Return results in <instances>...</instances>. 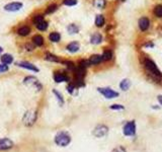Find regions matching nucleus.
I'll return each instance as SVG.
<instances>
[{
	"instance_id": "nucleus-3",
	"label": "nucleus",
	"mask_w": 162,
	"mask_h": 152,
	"mask_svg": "<svg viewBox=\"0 0 162 152\" xmlns=\"http://www.w3.org/2000/svg\"><path fill=\"white\" fill-rule=\"evenodd\" d=\"M97 90L107 100L116 99V97L119 96V92L113 90L112 88H110V87H98Z\"/></svg>"
},
{
	"instance_id": "nucleus-23",
	"label": "nucleus",
	"mask_w": 162,
	"mask_h": 152,
	"mask_svg": "<svg viewBox=\"0 0 162 152\" xmlns=\"http://www.w3.org/2000/svg\"><path fill=\"white\" fill-rule=\"evenodd\" d=\"M104 24V16L103 14H98L95 17V25L98 27H101Z\"/></svg>"
},
{
	"instance_id": "nucleus-15",
	"label": "nucleus",
	"mask_w": 162,
	"mask_h": 152,
	"mask_svg": "<svg viewBox=\"0 0 162 152\" xmlns=\"http://www.w3.org/2000/svg\"><path fill=\"white\" fill-rule=\"evenodd\" d=\"M31 42L36 47H42L44 45V38L41 34H36V36L33 37Z\"/></svg>"
},
{
	"instance_id": "nucleus-19",
	"label": "nucleus",
	"mask_w": 162,
	"mask_h": 152,
	"mask_svg": "<svg viewBox=\"0 0 162 152\" xmlns=\"http://www.w3.org/2000/svg\"><path fill=\"white\" fill-rule=\"evenodd\" d=\"M45 59L47 61H50V62H55V63H61V60H60L58 57L56 55H53V54H51L49 52H47L45 54Z\"/></svg>"
},
{
	"instance_id": "nucleus-37",
	"label": "nucleus",
	"mask_w": 162,
	"mask_h": 152,
	"mask_svg": "<svg viewBox=\"0 0 162 152\" xmlns=\"http://www.w3.org/2000/svg\"><path fill=\"white\" fill-rule=\"evenodd\" d=\"M25 48H27V51H33L34 50V45H31V44H27L25 45Z\"/></svg>"
},
{
	"instance_id": "nucleus-26",
	"label": "nucleus",
	"mask_w": 162,
	"mask_h": 152,
	"mask_svg": "<svg viewBox=\"0 0 162 152\" xmlns=\"http://www.w3.org/2000/svg\"><path fill=\"white\" fill-rule=\"evenodd\" d=\"M43 20H44V15L43 14H37V15H34V16L33 17V24L34 25L39 24L40 23H42Z\"/></svg>"
},
{
	"instance_id": "nucleus-13",
	"label": "nucleus",
	"mask_w": 162,
	"mask_h": 152,
	"mask_svg": "<svg viewBox=\"0 0 162 152\" xmlns=\"http://www.w3.org/2000/svg\"><path fill=\"white\" fill-rule=\"evenodd\" d=\"M149 25H150V21H149V20L147 17H142L140 18L139 20V27L140 28H141V31H147L149 28Z\"/></svg>"
},
{
	"instance_id": "nucleus-29",
	"label": "nucleus",
	"mask_w": 162,
	"mask_h": 152,
	"mask_svg": "<svg viewBox=\"0 0 162 152\" xmlns=\"http://www.w3.org/2000/svg\"><path fill=\"white\" fill-rule=\"evenodd\" d=\"M94 6H96L99 9H103L106 6V0H94Z\"/></svg>"
},
{
	"instance_id": "nucleus-39",
	"label": "nucleus",
	"mask_w": 162,
	"mask_h": 152,
	"mask_svg": "<svg viewBox=\"0 0 162 152\" xmlns=\"http://www.w3.org/2000/svg\"><path fill=\"white\" fill-rule=\"evenodd\" d=\"M158 101L162 104V96H158Z\"/></svg>"
},
{
	"instance_id": "nucleus-36",
	"label": "nucleus",
	"mask_w": 162,
	"mask_h": 152,
	"mask_svg": "<svg viewBox=\"0 0 162 152\" xmlns=\"http://www.w3.org/2000/svg\"><path fill=\"white\" fill-rule=\"evenodd\" d=\"M110 109L112 110H124V107L122 104H113L110 106Z\"/></svg>"
},
{
	"instance_id": "nucleus-18",
	"label": "nucleus",
	"mask_w": 162,
	"mask_h": 152,
	"mask_svg": "<svg viewBox=\"0 0 162 152\" xmlns=\"http://www.w3.org/2000/svg\"><path fill=\"white\" fill-rule=\"evenodd\" d=\"M89 63H90V65H97V64H99V63H101L103 61V56H100V55H92L89 58Z\"/></svg>"
},
{
	"instance_id": "nucleus-22",
	"label": "nucleus",
	"mask_w": 162,
	"mask_h": 152,
	"mask_svg": "<svg viewBox=\"0 0 162 152\" xmlns=\"http://www.w3.org/2000/svg\"><path fill=\"white\" fill-rule=\"evenodd\" d=\"M130 86H131V81L129 80V79H124V80L120 83V87L121 89H123L124 91L128 90Z\"/></svg>"
},
{
	"instance_id": "nucleus-31",
	"label": "nucleus",
	"mask_w": 162,
	"mask_h": 152,
	"mask_svg": "<svg viewBox=\"0 0 162 152\" xmlns=\"http://www.w3.org/2000/svg\"><path fill=\"white\" fill-rule=\"evenodd\" d=\"M154 13L157 17H162V5H157L154 9Z\"/></svg>"
},
{
	"instance_id": "nucleus-20",
	"label": "nucleus",
	"mask_w": 162,
	"mask_h": 152,
	"mask_svg": "<svg viewBox=\"0 0 162 152\" xmlns=\"http://www.w3.org/2000/svg\"><path fill=\"white\" fill-rule=\"evenodd\" d=\"M49 40L53 43H58L61 40V34L57 33V31H53L49 34Z\"/></svg>"
},
{
	"instance_id": "nucleus-32",
	"label": "nucleus",
	"mask_w": 162,
	"mask_h": 152,
	"mask_svg": "<svg viewBox=\"0 0 162 152\" xmlns=\"http://www.w3.org/2000/svg\"><path fill=\"white\" fill-rule=\"evenodd\" d=\"M63 4L66 6H74L77 4V0H63Z\"/></svg>"
},
{
	"instance_id": "nucleus-9",
	"label": "nucleus",
	"mask_w": 162,
	"mask_h": 152,
	"mask_svg": "<svg viewBox=\"0 0 162 152\" xmlns=\"http://www.w3.org/2000/svg\"><path fill=\"white\" fill-rule=\"evenodd\" d=\"M107 132H109V128H107L106 126L99 125L94 129L93 135L97 138H101V137H103V136H106L107 134Z\"/></svg>"
},
{
	"instance_id": "nucleus-30",
	"label": "nucleus",
	"mask_w": 162,
	"mask_h": 152,
	"mask_svg": "<svg viewBox=\"0 0 162 152\" xmlns=\"http://www.w3.org/2000/svg\"><path fill=\"white\" fill-rule=\"evenodd\" d=\"M53 93L57 96V100H59V103H60V104H63V103H64V99H63L62 94L60 93L59 91H57V90H55V89H53Z\"/></svg>"
},
{
	"instance_id": "nucleus-14",
	"label": "nucleus",
	"mask_w": 162,
	"mask_h": 152,
	"mask_svg": "<svg viewBox=\"0 0 162 152\" xmlns=\"http://www.w3.org/2000/svg\"><path fill=\"white\" fill-rule=\"evenodd\" d=\"M0 60H1L2 64L9 65L13 62V57H12V55H10V54H3V55H1V57H0Z\"/></svg>"
},
{
	"instance_id": "nucleus-24",
	"label": "nucleus",
	"mask_w": 162,
	"mask_h": 152,
	"mask_svg": "<svg viewBox=\"0 0 162 152\" xmlns=\"http://www.w3.org/2000/svg\"><path fill=\"white\" fill-rule=\"evenodd\" d=\"M48 27H49V24H48V21H46V20H43L42 23H40L39 24L36 25V27H37L39 31H46L47 28H48Z\"/></svg>"
},
{
	"instance_id": "nucleus-12",
	"label": "nucleus",
	"mask_w": 162,
	"mask_h": 152,
	"mask_svg": "<svg viewBox=\"0 0 162 152\" xmlns=\"http://www.w3.org/2000/svg\"><path fill=\"white\" fill-rule=\"evenodd\" d=\"M66 49H67V51L70 53H76L80 49V45H79L78 42H71L67 45Z\"/></svg>"
},
{
	"instance_id": "nucleus-7",
	"label": "nucleus",
	"mask_w": 162,
	"mask_h": 152,
	"mask_svg": "<svg viewBox=\"0 0 162 152\" xmlns=\"http://www.w3.org/2000/svg\"><path fill=\"white\" fill-rule=\"evenodd\" d=\"M38 114L37 112H27L25 113V115L23 117V122L27 126H31L34 125V123L36 122Z\"/></svg>"
},
{
	"instance_id": "nucleus-10",
	"label": "nucleus",
	"mask_w": 162,
	"mask_h": 152,
	"mask_svg": "<svg viewBox=\"0 0 162 152\" xmlns=\"http://www.w3.org/2000/svg\"><path fill=\"white\" fill-rule=\"evenodd\" d=\"M13 147V142L8 138L0 139V150H8Z\"/></svg>"
},
{
	"instance_id": "nucleus-27",
	"label": "nucleus",
	"mask_w": 162,
	"mask_h": 152,
	"mask_svg": "<svg viewBox=\"0 0 162 152\" xmlns=\"http://www.w3.org/2000/svg\"><path fill=\"white\" fill-rule=\"evenodd\" d=\"M57 8H58V5H57V4H51L50 6H48V8L46 9V12H45V13H46V14L53 13L54 11L57 10Z\"/></svg>"
},
{
	"instance_id": "nucleus-17",
	"label": "nucleus",
	"mask_w": 162,
	"mask_h": 152,
	"mask_svg": "<svg viewBox=\"0 0 162 152\" xmlns=\"http://www.w3.org/2000/svg\"><path fill=\"white\" fill-rule=\"evenodd\" d=\"M31 33V27H27V25H23L17 30V34L21 37H27Z\"/></svg>"
},
{
	"instance_id": "nucleus-6",
	"label": "nucleus",
	"mask_w": 162,
	"mask_h": 152,
	"mask_svg": "<svg viewBox=\"0 0 162 152\" xmlns=\"http://www.w3.org/2000/svg\"><path fill=\"white\" fill-rule=\"evenodd\" d=\"M124 134L126 136H134L136 133V124L134 121L128 122L124 126Z\"/></svg>"
},
{
	"instance_id": "nucleus-40",
	"label": "nucleus",
	"mask_w": 162,
	"mask_h": 152,
	"mask_svg": "<svg viewBox=\"0 0 162 152\" xmlns=\"http://www.w3.org/2000/svg\"><path fill=\"white\" fill-rule=\"evenodd\" d=\"M2 51H3V49H2V47H0V55H1V53H2Z\"/></svg>"
},
{
	"instance_id": "nucleus-11",
	"label": "nucleus",
	"mask_w": 162,
	"mask_h": 152,
	"mask_svg": "<svg viewBox=\"0 0 162 152\" xmlns=\"http://www.w3.org/2000/svg\"><path fill=\"white\" fill-rule=\"evenodd\" d=\"M53 78L55 82L57 83H61V82H65V81H69V77L66 73H63V72H55L53 75Z\"/></svg>"
},
{
	"instance_id": "nucleus-33",
	"label": "nucleus",
	"mask_w": 162,
	"mask_h": 152,
	"mask_svg": "<svg viewBox=\"0 0 162 152\" xmlns=\"http://www.w3.org/2000/svg\"><path fill=\"white\" fill-rule=\"evenodd\" d=\"M62 64H64L66 65L69 69H71V70H74L75 69V65H74V63H73L72 61H61Z\"/></svg>"
},
{
	"instance_id": "nucleus-8",
	"label": "nucleus",
	"mask_w": 162,
	"mask_h": 152,
	"mask_svg": "<svg viewBox=\"0 0 162 152\" xmlns=\"http://www.w3.org/2000/svg\"><path fill=\"white\" fill-rule=\"evenodd\" d=\"M16 66L18 67H21L23 69H27V70H30V71H33V72H39L40 69L36 67L33 63H30V62H27V61H20V62H17L16 63Z\"/></svg>"
},
{
	"instance_id": "nucleus-16",
	"label": "nucleus",
	"mask_w": 162,
	"mask_h": 152,
	"mask_svg": "<svg viewBox=\"0 0 162 152\" xmlns=\"http://www.w3.org/2000/svg\"><path fill=\"white\" fill-rule=\"evenodd\" d=\"M101 42H103V36L98 33L93 34L90 38V43L92 44V45H98V44H100Z\"/></svg>"
},
{
	"instance_id": "nucleus-21",
	"label": "nucleus",
	"mask_w": 162,
	"mask_h": 152,
	"mask_svg": "<svg viewBox=\"0 0 162 152\" xmlns=\"http://www.w3.org/2000/svg\"><path fill=\"white\" fill-rule=\"evenodd\" d=\"M67 31L70 34H75L79 33V27L75 24H70L67 27Z\"/></svg>"
},
{
	"instance_id": "nucleus-4",
	"label": "nucleus",
	"mask_w": 162,
	"mask_h": 152,
	"mask_svg": "<svg viewBox=\"0 0 162 152\" xmlns=\"http://www.w3.org/2000/svg\"><path fill=\"white\" fill-rule=\"evenodd\" d=\"M23 83L25 85H28V86H34L38 88V90H41L42 89V84L40 83L39 80L34 77V76H27V77H25L23 79Z\"/></svg>"
},
{
	"instance_id": "nucleus-34",
	"label": "nucleus",
	"mask_w": 162,
	"mask_h": 152,
	"mask_svg": "<svg viewBox=\"0 0 162 152\" xmlns=\"http://www.w3.org/2000/svg\"><path fill=\"white\" fill-rule=\"evenodd\" d=\"M76 88H77V87H76V85L74 83H70L68 86H67V90H68L69 93L72 94L73 92H74V90L76 89Z\"/></svg>"
},
{
	"instance_id": "nucleus-28",
	"label": "nucleus",
	"mask_w": 162,
	"mask_h": 152,
	"mask_svg": "<svg viewBox=\"0 0 162 152\" xmlns=\"http://www.w3.org/2000/svg\"><path fill=\"white\" fill-rule=\"evenodd\" d=\"M78 66H79V67H81V68L86 69L87 67H89V66H90V63H89V61H88V60L83 59V60H80V61H79Z\"/></svg>"
},
{
	"instance_id": "nucleus-35",
	"label": "nucleus",
	"mask_w": 162,
	"mask_h": 152,
	"mask_svg": "<svg viewBox=\"0 0 162 152\" xmlns=\"http://www.w3.org/2000/svg\"><path fill=\"white\" fill-rule=\"evenodd\" d=\"M6 71H8V65L0 64V73H4Z\"/></svg>"
},
{
	"instance_id": "nucleus-1",
	"label": "nucleus",
	"mask_w": 162,
	"mask_h": 152,
	"mask_svg": "<svg viewBox=\"0 0 162 152\" xmlns=\"http://www.w3.org/2000/svg\"><path fill=\"white\" fill-rule=\"evenodd\" d=\"M70 142H71V137H70L67 133H65V132L58 133L55 137V143L57 145H59V146H61V147L67 146Z\"/></svg>"
},
{
	"instance_id": "nucleus-2",
	"label": "nucleus",
	"mask_w": 162,
	"mask_h": 152,
	"mask_svg": "<svg viewBox=\"0 0 162 152\" xmlns=\"http://www.w3.org/2000/svg\"><path fill=\"white\" fill-rule=\"evenodd\" d=\"M144 65H145V68L147 69V70L150 72L151 74L154 75V77H157V78H160L162 74L160 73L159 69L157 68L156 64L152 61V60H149V59H146L144 61Z\"/></svg>"
},
{
	"instance_id": "nucleus-5",
	"label": "nucleus",
	"mask_w": 162,
	"mask_h": 152,
	"mask_svg": "<svg viewBox=\"0 0 162 152\" xmlns=\"http://www.w3.org/2000/svg\"><path fill=\"white\" fill-rule=\"evenodd\" d=\"M23 4L21 2H17V1L10 2L4 6V10L8 11V12H16L18 10H20V9L23 8Z\"/></svg>"
},
{
	"instance_id": "nucleus-25",
	"label": "nucleus",
	"mask_w": 162,
	"mask_h": 152,
	"mask_svg": "<svg viewBox=\"0 0 162 152\" xmlns=\"http://www.w3.org/2000/svg\"><path fill=\"white\" fill-rule=\"evenodd\" d=\"M113 58V53L110 50H106L103 54V61H109Z\"/></svg>"
},
{
	"instance_id": "nucleus-38",
	"label": "nucleus",
	"mask_w": 162,
	"mask_h": 152,
	"mask_svg": "<svg viewBox=\"0 0 162 152\" xmlns=\"http://www.w3.org/2000/svg\"><path fill=\"white\" fill-rule=\"evenodd\" d=\"M113 152H126V150H125V148H124V147L120 146V147L116 148V149H113Z\"/></svg>"
}]
</instances>
